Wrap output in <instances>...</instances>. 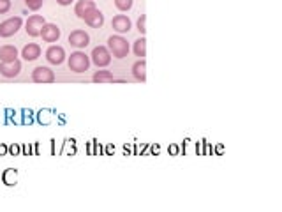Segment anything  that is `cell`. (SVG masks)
<instances>
[{
  "instance_id": "cell-1",
  "label": "cell",
  "mask_w": 282,
  "mask_h": 212,
  "mask_svg": "<svg viewBox=\"0 0 282 212\" xmlns=\"http://www.w3.org/2000/svg\"><path fill=\"white\" fill-rule=\"evenodd\" d=\"M108 50L109 53H113V57L124 58L129 53V43L122 36H111L108 39Z\"/></svg>"
},
{
  "instance_id": "cell-2",
  "label": "cell",
  "mask_w": 282,
  "mask_h": 212,
  "mask_svg": "<svg viewBox=\"0 0 282 212\" xmlns=\"http://www.w3.org/2000/svg\"><path fill=\"white\" fill-rule=\"evenodd\" d=\"M90 60H89V55H85L83 52H74L71 53V57H69V69L74 71V73H85V71L89 69Z\"/></svg>"
},
{
  "instance_id": "cell-3",
  "label": "cell",
  "mask_w": 282,
  "mask_h": 212,
  "mask_svg": "<svg viewBox=\"0 0 282 212\" xmlns=\"http://www.w3.org/2000/svg\"><path fill=\"white\" fill-rule=\"evenodd\" d=\"M21 25H23V20L20 16H14V18H9V20L2 21L0 23V37H11L21 29Z\"/></svg>"
},
{
  "instance_id": "cell-4",
  "label": "cell",
  "mask_w": 282,
  "mask_h": 212,
  "mask_svg": "<svg viewBox=\"0 0 282 212\" xmlns=\"http://www.w3.org/2000/svg\"><path fill=\"white\" fill-rule=\"evenodd\" d=\"M92 62L97 67H106V65L111 62V53H109V50L104 48V46H95V48L92 50Z\"/></svg>"
},
{
  "instance_id": "cell-5",
  "label": "cell",
  "mask_w": 282,
  "mask_h": 212,
  "mask_svg": "<svg viewBox=\"0 0 282 212\" xmlns=\"http://www.w3.org/2000/svg\"><path fill=\"white\" fill-rule=\"evenodd\" d=\"M45 18L41 16V14H32V16L27 20V25H25V30L30 37H37L41 36V29H43V25H45Z\"/></svg>"
},
{
  "instance_id": "cell-6",
  "label": "cell",
  "mask_w": 282,
  "mask_h": 212,
  "mask_svg": "<svg viewBox=\"0 0 282 212\" xmlns=\"http://www.w3.org/2000/svg\"><path fill=\"white\" fill-rule=\"evenodd\" d=\"M32 80L36 83H53L55 82V73H53L49 67L39 65V67H36V69L32 71Z\"/></svg>"
},
{
  "instance_id": "cell-7",
  "label": "cell",
  "mask_w": 282,
  "mask_h": 212,
  "mask_svg": "<svg viewBox=\"0 0 282 212\" xmlns=\"http://www.w3.org/2000/svg\"><path fill=\"white\" fill-rule=\"evenodd\" d=\"M41 37L46 43H56L60 39V29L53 23H45L41 29Z\"/></svg>"
},
{
  "instance_id": "cell-8",
  "label": "cell",
  "mask_w": 282,
  "mask_h": 212,
  "mask_svg": "<svg viewBox=\"0 0 282 212\" xmlns=\"http://www.w3.org/2000/svg\"><path fill=\"white\" fill-rule=\"evenodd\" d=\"M83 20H85V23H89L90 27H94V29H101L102 25H104V14H102L97 7H94L85 14Z\"/></svg>"
},
{
  "instance_id": "cell-9",
  "label": "cell",
  "mask_w": 282,
  "mask_h": 212,
  "mask_svg": "<svg viewBox=\"0 0 282 212\" xmlns=\"http://www.w3.org/2000/svg\"><path fill=\"white\" fill-rule=\"evenodd\" d=\"M21 71V62L18 60H12V62H0V74L5 78H14L18 76Z\"/></svg>"
},
{
  "instance_id": "cell-10",
  "label": "cell",
  "mask_w": 282,
  "mask_h": 212,
  "mask_svg": "<svg viewBox=\"0 0 282 212\" xmlns=\"http://www.w3.org/2000/svg\"><path fill=\"white\" fill-rule=\"evenodd\" d=\"M90 37L85 30H74V32L69 34V45L74 46V48H85L89 46Z\"/></svg>"
},
{
  "instance_id": "cell-11",
  "label": "cell",
  "mask_w": 282,
  "mask_h": 212,
  "mask_svg": "<svg viewBox=\"0 0 282 212\" xmlns=\"http://www.w3.org/2000/svg\"><path fill=\"white\" fill-rule=\"evenodd\" d=\"M111 27H113V30H117L118 34H125L131 30L133 23H131V20L125 16V14H118V16H115L111 20Z\"/></svg>"
},
{
  "instance_id": "cell-12",
  "label": "cell",
  "mask_w": 282,
  "mask_h": 212,
  "mask_svg": "<svg viewBox=\"0 0 282 212\" xmlns=\"http://www.w3.org/2000/svg\"><path fill=\"white\" fill-rule=\"evenodd\" d=\"M46 58H48L49 64H55V65L62 64L65 58L64 48H62V46H49L48 52H46Z\"/></svg>"
},
{
  "instance_id": "cell-13",
  "label": "cell",
  "mask_w": 282,
  "mask_h": 212,
  "mask_svg": "<svg viewBox=\"0 0 282 212\" xmlns=\"http://www.w3.org/2000/svg\"><path fill=\"white\" fill-rule=\"evenodd\" d=\"M21 57L25 58V60L32 62L36 60V58L41 57V48L39 45H36V43H30V45H27L23 50H21Z\"/></svg>"
},
{
  "instance_id": "cell-14",
  "label": "cell",
  "mask_w": 282,
  "mask_h": 212,
  "mask_svg": "<svg viewBox=\"0 0 282 212\" xmlns=\"http://www.w3.org/2000/svg\"><path fill=\"white\" fill-rule=\"evenodd\" d=\"M18 58V50L11 45H5L0 48V62H12Z\"/></svg>"
},
{
  "instance_id": "cell-15",
  "label": "cell",
  "mask_w": 282,
  "mask_h": 212,
  "mask_svg": "<svg viewBox=\"0 0 282 212\" xmlns=\"http://www.w3.org/2000/svg\"><path fill=\"white\" fill-rule=\"evenodd\" d=\"M94 7H95V2H94V0H80V2H76V5H74V12L78 14V18L83 20L85 14Z\"/></svg>"
},
{
  "instance_id": "cell-16",
  "label": "cell",
  "mask_w": 282,
  "mask_h": 212,
  "mask_svg": "<svg viewBox=\"0 0 282 212\" xmlns=\"http://www.w3.org/2000/svg\"><path fill=\"white\" fill-rule=\"evenodd\" d=\"M133 74L136 80H140V82H145L146 80V62L141 58V60L134 62L133 65Z\"/></svg>"
},
{
  "instance_id": "cell-17",
  "label": "cell",
  "mask_w": 282,
  "mask_h": 212,
  "mask_svg": "<svg viewBox=\"0 0 282 212\" xmlns=\"http://www.w3.org/2000/svg\"><path fill=\"white\" fill-rule=\"evenodd\" d=\"M94 82L109 83V82H115V76H113L109 71H95V74H94Z\"/></svg>"
},
{
  "instance_id": "cell-18",
  "label": "cell",
  "mask_w": 282,
  "mask_h": 212,
  "mask_svg": "<svg viewBox=\"0 0 282 212\" xmlns=\"http://www.w3.org/2000/svg\"><path fill=\"white\" fill-rule=\"evenodd\" d=\"M134 53H136V57H146V39L145 37H141L138 41H134Z\"/></svg>"
},
{
  "instance_id": "cell-19",
  "label": "cell",
  "mask_w": 282,
  "mask_h": 212,
  "mask_svg": "<svg viewBox=\"0 0 282 212\" xmlns=\"http://www.w3.org/2000/svg\"><path fill=\"white\" fill-rule=\"evenodd\" d=\"M134 0H115V5H117V9H120V11H129L131 7H133Z\"/></svg>"
},
{
  "instance_id": "cell-20",
  "label": "cell",
  "mask_w": 282,
  "mask_h": 212,
  "mask_svg": "<svg viewBox=\"0 0 282 212\" xmlns=\"http://www.w3.org/2000/svg\"><path fill=\"white\" fill-rule=\"evenodd\" d=\"M138 30H140L141 34L146 32V14H141L140 20H138Z\"/></svg>"
},
{
  "instance_id": "cell-21",
  "label": "cell",
  "mask_w": 282,
  "mask_h": 212,
  "mask_svg": "<svg viewBox=\"0 0 282 212\" xmlns=\"http://www.w3.org/2000/svg\"><path fill=\"white\" fill-rule=\"evenodd\" d=\"M25 4L28 5V9L37 11V9H41V5H43V0H25Z\"/></svg>"
},
{
  "instance_id": "cell-22",
  "label": "cell",
  "mask_w": 282,
  "mask_h": 212,
  "mask_svg": "<svg viewBox=\"0 0 282 212\" xmlns=\"http://www.w3.org/2000/svg\"><path fill=\"white\" fill-rule=\"evenodd\" d=\"M9 9H11V0H0V14H5Z\"/></svg>"
},
{
  "instance_id": "cell-23",
  "label": "cell",
  "mask_w": 282,
  "mask_h": 212,
  "mask_svg": "<svg viewBox=\"0 0 282 212\" xmlns=\"http://www.w3.org/2000/svg\"><path fill=\"white\" fill-rule=\"evenodd\" d=\"M56 2H58L60 5H69L71 2H73V0H56Z\"/></svg>"
}]
</instances>
